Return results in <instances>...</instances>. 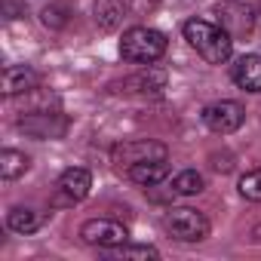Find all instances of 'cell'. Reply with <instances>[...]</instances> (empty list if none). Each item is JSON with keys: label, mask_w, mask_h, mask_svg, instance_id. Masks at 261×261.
I'll return each mask as SVG.
<instances>
[{"label": "cell", "mask_w": 261, "mask_h": 261, "mask_svg": "<svg viewBox=\"0 0 261 261\" xmlns=\"http://www.w3.org/2000/svg\"><path fill=\"white\" fill-rule=\"evenodd\" d=\"M181 31H185V40L197 49V56H203L209 65H224L233 56V37L215 22L191 19V22H185Z\"/></svg>", "instance_id": "cell-1"}, {"label": "cell", "mask_w": 261, "mask_h": 261, "mask_svg": "<svg viewBox=\"0 0 261 261\" xmlns=\"http://www.w3.org/2000/svg\"><path fill=\"white\" fill-rule=\"evenodd\" d=\"M166 53V34L157 28H129L120 40V59L133 65H151Z\"/></svg>", "instance_id": "cell-2"}, {"label": "cell", "mask_w": 261, "mask_h": 261, "mask_svg": "<svg viewBox=\"0 0 261 261\" xmlns=\"http://www.w3.org/2000/svg\"><path fill=\"white\" fill-rule=\"evenodd\" d=\"M163 227H166V233H169L172 240H178V243H200V240L209 237V221H206V215L197 212V209H188V206L169 209L166 218H163Z\"/></svg>", "instance_id": "cell-3"}, {"label": "cell", "mask_w": 261, "mask_h": 261, "mask_svg": "<svg viewBox=\"0 0 261 261\" xmlns=\"http://www.w3.org/2000/svg\"><path fill=\"white\" fill-rule=\"evenodd\" d=\"M212 16H215V25H221L230 37H249L255 28L252 10L240 4V0H218L212 7Z\"/></svg>", "instance_id": "cell-4"}, {"label": "cell", "mask_w": 261, "mask_h": 261, "mask_svg": "<svg viewBox=\"0 0 261 261\" xmlns=\"http://www.w3.org/2000/svg\"><path fill=\"white\" fill-rule=\"evenodd\" d=\"M200 117H203V123L212 129V133H218V136H230V133H237V129L243 126L246 111H243L240 101H227V98H221V101L206 105Z\"/></svg>", "instance_id": "cell-5"}, {"label": "cell", "mask_w": 261, "mask_h": 261, "mask_svg": "<svg viewBox=\"0 0 261 261\" xmlns=\"http://www.w3.org/2000/svg\"><path fill=\"white\" fill-rule=\"evenodd\" d=\"M89 188H92V175H89V169H83V166H71V169H65V172L59 175V181H56L53 206H74V203L86 200Z\"/></svg>", "instance_id": "cell-6"}, {"label": "cell", "mask_w": 261, "mask_h": 261, "mask_svg": "<svg viewBox=\"0 0 261 261\" xmlns=\"http://www.w3.org/2000/svg\"><path fill=\"white\" fill-rule=\"evenodd\" d=\"M80 240L89 246H98V249H111V246L129 243V230H126V224H120L114 218H89L80 227Z\"/></svg>", "instance_id": "cell-7"}, {"label": "cell", "mask_w": 261, "mask_h": 261, "mask_svg": "<svg viewBox=\"0 0 261 261\" xmlns=\"http://www.w3.org/2000/svg\"><path fill=\"white\" fill-rule=\"evenodd\" d=\"M19 129L31 139H62L68 133V117L65 114H49V111H34L19 120Z\"/></svg>", "instance_id": "cell-8"}, {"label": "cell", "mask_w": 261, "mask_h": 261, "mask_svg": "<svg viewBox=\"0 0 261 261\" xmlns=\"http://www.w3.org/2000/svg\"><path fill=\"white\" fill-rule=\"evenodd\" d=\"M166 145L163 142H151V139H139V142H123L114 148V163L117 166H136V163H145V160H166Z\"/></svg>", "instance_id": "cell-9"}, {"label": "cell", "mask_w": 261, "mask_h": 261, "mask_svg": "<svg viewBox=\"0 0 261 261\" xmlns=\"http://www.w3.org/2000/svg\"><path fill=\"white\" fill-rule=\"evenodd\" d=\"M160 89H166V71L160 68H142L139 74L120 80V92L126 95H154Z\"/></svg>", "instance_id": "cell-10"}, {"label": "cell", "mask_w": 261, "mask_h": 261, "mask_svg": "<svg viewBox=\"0 0 261 261\" xmlns=\"http://www.w3.org/2000/svg\"><path fill=\"white\" fill-rule=\"evenodd\" d=\"M129 13H133V0H95V25L105 34L117 31Z\"/></svg>", "instance_id": "cell-11"}, {"label": "cell", "mask_w": 261, "mask_h": 261, "mask_svg": "<svg viewBox=\"0 0 261 261\" xmlns=\"http://www.w3.org/2000/svg\"><path fill=\"white\" fill-rule=\"evenodd\" d=\"M230 80L246 92H261V56H240L230 65Z\"/></svg>", "instance_id": "cell-12"}, {"label": "cell", "mask_w": 261, "mask_h": 261, "mask_svg": "<svg viewBox=\"0 0 261 261\" xmlns=\"http://www.w3.org/2000/svg\"><path fill=\"white\" fill-rule=\"evenodd\" d=\"M40 86V74L28 65H10L4 71V95H22V92H34Z\"/></svg>", "instance_id": "cell-13"}, {"label": "cell", "mask_w": 261, "mask_h": 261, "mask_svg": "<svg viewBox=\"0 0 261 261\" xmlns=\"http://www.w3.org/2000/svg\"><path fill=\"white\" fill-rule=\"evenodd\" d=\"M126 175H129V181H136L142 188H154L169 175V166H166V160H145V163L129 166Z\"/></svg>", "instance_id": "cell-14"}, {"label": "cell", "mask_w": 261, "mask_h": 261, "mask_svg": "<svg viewBox=\"0 0 261 261\" xmlns=\"http://www.w3.org/2000/svg\"><path fill=\"white\" fill-rule=\"evenodd\" d=\"M28 166H31V160L22 151H13V148L0 151V175H4V181H16L19 175L28 172Z\"/></svg>", "instance_id": "cell-15"}, {"label": "cell", "mask_w": 261, "mask_h": 261, "mask_svg": "<svg viewBox=\"0 0 261 261\" xmlns=\"http://www.w3.org/2000/svg\"><path fill=\"white\" fill-rule=\"evenodd\" d=\"M40 224H43V218H40L34 209H22V206H16V209H10V215H7V227L16 230V233H34Z\"/></svg>", "instance_id": "cell-16"}, {"label": "cell", "mask_w": 261, "mask_h": 261, "mask_svg": "<svg viewBox=\"0 0 261 261\" xmlns=\"http://www.w3.org/2000/svg\"><path fill=\"white\" fill-rule=\"evenodd\" d=\"M108 258H133V261H157L160 252L154 246H133V243H120L111 249H101Z\"/></svg>", "instance_id": "cell-17"}, {"label": "cell", "mask_w": 261, "mask_h": 261, "mask_svg": "<svg viewBox=\"0 0 261 261\" xmlns=\"http://www.w3.org/2000/svg\"><path fill=\"white\" fill-rule=\"evenodd\" d=\"M206 188V181H203V175L197 172V169H185V172H178L175 178H172V191L175 194H185V197H194V194H200Z\"/></svg>", "instance_id": "cell-18"}, {"label": "cell", "mask_w": 261, "mask_h": 261, "mask_svg": "<svg viewBox=\"0 0 261 261\" xmlns=\"http://www.w3.org/2000/svg\"><path fill=\"white\" fill-rule=\"evenodd\" d=\"M68 19H71V13H68V7H62V4H49V7H43V13H40V22H43L46 28H53V31L65 28Z\"/></svg>", "instance_id": "cell-19"}, {"label": "cell", "mask_w": 261, "mask_h": 261, "mask_svg": "<svg viewBox=\"0 0 261 261\" xmlns=\"http://www.w3.org/2000/svg\"><path fill=\"white\" fill-rule=\"evenodd\" d=\"M240 194H243L246 200H252V203H261V169L246 172V175L240 178Z\"/></svg>", "instance_id": "cell-20"}, {"label": "cell", "mask_w": 261, "mask_h": 261, "mask_svg": "<svg viewBox=\"0 0 261 261\" xmlns=\"http://www.w3.org/2000/svg\"><path fill=\"white\" fill-rule=\"evenodd\" d=\"M252 240H255V243H261V224H258V227L252 230Z\"/></svg>", "instance_id": "cell-21"}]
</instances>
